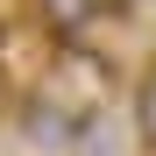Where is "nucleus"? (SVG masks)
I'll use <instances>...</instances> for the list:
<instances>
[{
    "label": "nucleus",
    "instance_id": "4",
    "mask_svg": "<svg viewBox=\"0 0 156 156\" xmlns=\"http://www.w3.org/2000/svg\"><path fill=\"white\" fill-rule=\"evenodd\" d=\"M99 7H107V14H121V7H128V0H99Z\"/></svg>",
    "mask_w": 156,
    "mask_h": 156
},
{
    "label": "nucleus",
    "instance_id": "1",
    "mask_svg": "<svg viewBox=\"0 0 156 156\" xmlns=\"http://www.w3.org/2000/svg\"><path fill=\"white\" fill-rule=\"evenodd\" d=\"M14 128H21V142L29 149H43V156H71L78 142H85V114H71V107H57L50 92H21L14 99Z\"/></svg>",
    "mask_w": 156,
    "mask_h": 156
},
{
    "label": "nucleus",
    "instance_id": "3",
    "mask_svg": "<svg viewBox=\"0 0 156 156\" xmlns=\"http://www.w3.org/2000/svg\"><path fill=\"white\" fill-rule=\"evenodd\" d=\"M128 121H135V142H142V156H156V64L135 78V92H128Z\"/></svg>",
    "mask_w": 156,
    "mask_h": 156
},
{
    "label": "nucleus",
    "instance_id": "2",
    "mask_svg": "<svg viewBox=\"0 0 156 156\" xmlns=\"http://www.w3.org/2000/svg\"><path fill=\"white\" fill-rule=\"evenodd\" d=\"M21 7H29V21L50 43H92V29L107 21L99 0H21Z\"/></svg>",
    "mask_w": 156,
    "mask_h": 156
}]
</instances>
